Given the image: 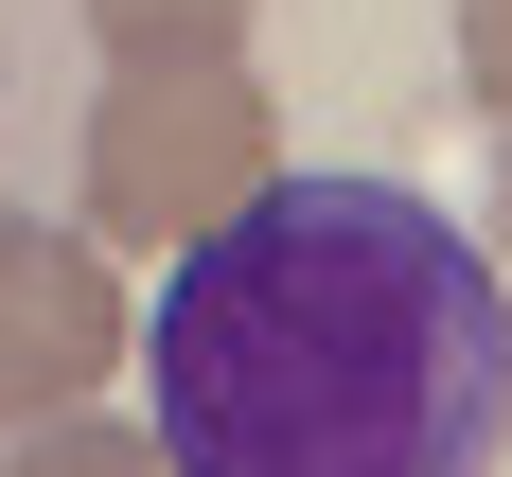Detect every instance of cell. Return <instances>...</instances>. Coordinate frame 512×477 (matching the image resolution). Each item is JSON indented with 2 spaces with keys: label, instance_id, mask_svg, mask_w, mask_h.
I'll return each instance as SVG.
<instances>
[{
  "label": "cell",
  "instance_id": "obj_4",
  "mask_svg": "<svg viewBox=\"0 0 512 477\" xmlns=\"http://www.w3.org/2000/svg\"><path fill=\"white\" fill-rule=\"evenodd\" d=\"M106 71H212V53H248V0H89Z\"/></svg>",
  "mask_w": 512,
  "mask_h": 477
},
{
  "label": "cell",
  "instance_id": "obj_3",
  "mask_svg": "<svg viewBox=\"0 0 512 477\" xmlns=\"http://www.w3.org/2000/svg\"><path fill=\"white\" fill-rule=\"evenodd\" d=\"M124 283H106V248H71V230H36V212H0V442L53 407H89L106 371H124Z\"/></svg>",
  "mask_w": 512,
  "mask_h": 477
},
{
  "label": "cell",
  "instance_id": "obj_5",
  "mask_svg": "<svg viewBox=\"0 0 512 477\" xmlns=\"http://www.w3.org/2000/svg\"><path fill=\"white\" fill-rule=\"evenodd\" d=\"M0 477H177V460H159V424H89V407H53V424H18V442H0Z\"/></svg>",
  "mask_w": 512,
  "mask_h": 477
},
{
  "label": "cell",
  "instance_id": "obj_7",
  "mask_svg": "<svg viewBox=\"0 0 512 477\" xmlns=\"http://www.w3.org/2000/svg\"><path fill=\"white\" fill-rule=\"evenodd\" d=\"M477 248H495V283H512V159H495V212H477Z\"/></svg>",
  "mask_w": 512,
  "mask_h": 477
},
{
  "label": "cell",
  "instance_id": "obj_2",
  "mask_svg": "<svg viewBox=\"0 0 512 477\" xmlns=\"http://www.w3.org/2000/svg\"><path fill=\"white\" fill-rule=\"evenodd\" d=\"M283 177V124H265L248 53H212V71H106L89 106V248H195L230 212Z\"/></svg>",
  "mask_w": 512,
  "mask_h": 477
},
{
  "label": "cell",
  "instance_id": "obj_1",
  "mask_svg": "<svg viewBox=\"0 0 512 477\" xmlns=\"http://www.w3.org/2000/svg\"><path fill=\"white\" fill-rule=\"evenodd\" d=\"M177 477H495L512 283L407 177H265L142 318Z\"/></svg>",
  "mask_w": 512,
  "mask_h": 477
},
{
  "label": "cell",
  "instance_id": "obj_6",
  "mask_svg": "<svg viewBox=\"0 0 512 477\" xmlns=\"http://www.w3.org/2000/svg\"><path fill=\"white\" fill-rule=\"evenodd\" d=\"M460 89H477V124L512 142V0H460Z\"/></svg>",
  "mask_w": 512,
  "mask_h": 477
}]
</instances>
